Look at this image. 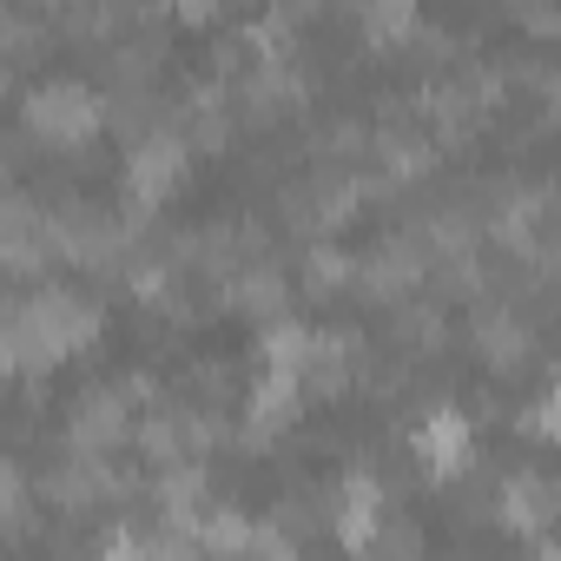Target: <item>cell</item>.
<instances>
[{
    "label": "cell",
    "mask_w": 561,
    "mask_h": 561,
    "mask_svg": "<svg viewBox=\"0 0 561 561\" xmlns=\"http://www.w3.org/2000/svg\"><path fill=\"white\" fill-rule=\"evenodd\" d=\"M34 54H41V34H34V21H27V14H14V21H8V60H14V73H21Z\"/></svg>",
    "instance_id": "9a60e30c"
},
{
    "label": "cell",
    "mask_w": 561,
    "mask_h": 561,
    "mask_svg": "<svg viewBox=\"0 0 561 561\" xmlns=\"http://www.w3.org/2000/svg\"><path fill=\"white\" fill-rule=\"evenodd\" d=\"M311 337H318V331H305V324H271L264 344H257V357H264V364H291V370H305Z\"/></svg>",
    "instance_id": "7c38bea8"
},
{
    "label": "cell",
    "mask_w": 561,
    "mask_h": 561,
    "mask_svg": "<svg viewBox=\"0 0 561 561\" xmlns=\"http://www.w3.org/2000/svg\"><path fill=\"white\" fill-rule=\"evenodd\" d=\"M548 515H561V482H541V476H515L502 489V522L515 535H535Z\"/></svg>",
    "instance_id": "ba28073f"
},
{
    "label": "cell",
    "mask_w": 561,
    "mask_h": 561,
    "mask_svg": "<svg viewBox=\"0 0 561 561\" xmlns=\"http://www.w3.org/2000/svg\"><path fill=\"white\" fill-rule=\"evenodd\" d=\"M21 119H27V139H47V146H60V152H80V146L106 126V100H100L87 80H47V87L27 93Z\"/></svg>",
    "instance_id": "6da1fadb"
},
{
    "label": "cell",
    "mask_w": 561,
    "mask_h": 561,
    "mask_svg": "<svg viewBox=\"0 0 561 561\" xmlns=\"http://www.w3.org/2000/svg\"><path fill=\"white\" fill-rule=\"evenodd\" d=\"M522 430H528V436H541V443H561V383H554L535 410H522Z\"/></svg>",
    "instance_id": "5bb4252c"
},
{
    "label": "cell",
    "mask_w": 561,
    "mask_h": 561,
    "mask_svg": "<svg viewBox=\"0 0 561 561\" xmlns=\"http://www.w3.org/2000/svg\"><path fill=\"white\" fill-rule=\"evenodd\" d=\"M0 489H8V535L27 541V535H34V508H27V476H21V462H8V482H0Z\"/></svg>",
    "instance_id": "4fadbf2b"
},
{
    "label": "cell",
    "mask_w": 561,
    "mask_h": 561,
    "mask_svg": "<svg viewBox=\"0 0 561 561\" xmlns=\"http://www.w3.org/2000/svg\"><path fill=\"white\" fill-rule=\"evenodd\" d=\"M185 139H172V133H146L139 146H133V159H126V192H133V211H152V205H165L172 192H179V179H185Z\"/></svg>",
    "instance_id": "7a4b0ae2"
},
{
    "label": "cell",
    "mask_w": 561,
    "mask_h": 561,
    "mask_svg": "<svg viewBox=\"0 0 561 561\" xmlns=\"http://www.w3.org/2000/svg\"><path fill=\"white\" fill-rule=\"evenodd\" d=\"M423 34V0H364V41L370 47H403Z\"/></svg>",
    "instance_id": "9c48e42d"
},
{
    "label": "cell",
    "mask_w": 561,
    "mask_h": 561,
    "mask_svg": "<svg viewBox=\"0 0 561 561\" xmlns=\"http://www.w3.org/2000/svg\"><path fill=\"white\" fill-rule=\"evenodd\" d=\"M305 277H311V285H344V277H351V257L344 251H311V264H305Z\"/></svg>",
    "instance_id": "2e32d148"
},
{
    "label": "cell",
    "mask_w": 561,
    "mask_h": 561,
    "mask_svg": "<svg viewBox=\"0 0 561 561\" xmlns=\"http://www.w3.org/2000/svg\"><path fill=\"white\" fill-rule=\"evenodd\" d=\"M508 8H515V14H522V8H535V0H508Z\"/></svg>",
    "instance_id": "ac0fdd59"
},
{
    "label": "cell",
    "mask_w": 561,
    "mask_h": 561,
    "mask_svg": "<svg viewBox=\"0 0 561 561\" xmlns=\"http://www.w3.org/2000/svg\"><path fill=\"white\" fill-rule=\"evenodd\" d=\"M416 462L436 476V482H449L462 462H469V449H476V430H469V416L456 410V403H436L423 423H416Z\"/></svg>",
    "instance_id": "3957f363"
},
{
    "label": "cell",
    "mask_w": 561,
    "mask_h": 561,
    "mask_svg": "<svg viewBox=\"0 0 561 561\" xmlns=\"http://www.w3.org/2000/svg\"><path fill=\"white\" fill-rule=\"evenodd\" d=\"M476 351H482L489 370H515V364L528 357V331H522L508 311H489V318L476 324Z\"/></svg>",
    "instance_id": "30bf717a"
},
{
    "label": "cell",
    "mask_w": 561,
    "mask_h": 561,
    "mask_svg": "<svg viewBox=\"0 0 561 561\" xmlns=\"http://www.w3.org/2000/svg\"><path fill=\"white\" fill-rule=\"evenodd\" d=\"M305 370H291V364H264V377L251 383V436H277V430H291L298 416H305Z\"/></svg>",
    "instance_id": "277c9868"
},
{
    "label": "cell",
    "mask_w": 561,
    "mask_h": 561,
    "mask_svg": "<svg viewBox=\"0 0 561 561\" xmlns=\"http://www.w3.org/2000/svg\"><path fill=\"white\" fill-rule=\"evenodd\" d=\"M377 522H383V489H377V476L351 469L344 476V508H337V541L344 548H377Z\"/></svg>",
    "instance_id": "52a82bcc"
},
{
    "label": "cell",
    "mask_w": 561,
    "mask_h": 561,
    "mask_svg": "<svg viewBox=\"0 0 561 561\" xmlns=\"http://www.w3.org/2000/svg\"><path fill=\"white\" fill-rule=\"evenodd\" d=\"M238 311H251V318H277V311H285V277H277V271H251V277H238Z\"/></svg>",
    "instance_id": "8fae6325"
},
{
    "label": "cell",
    "mask_w": 561,
    "mask_h": 561,
    "mask_svg": "<svg viewBox=\"0 0 561 561\" xmlns=\"http://www.w3.org/2000/svg\"><path fill=\"white\" fill-rule=\"evenodd\" d=\"M126 403H119V390H87L80 403H73V416H67V436H73V449H87V456H106V449H119L126 443Z\"/></svg>",
    "instance_id": "8992f818"
},
{
    "label": "cell",
    "mask_w": 561,
    "mask_h": 561,
    "mask_svg": "<svg viewBox=\"0 0 561 561\" xmlns=\"http://www.w3.org/2000/svg\"><path fill=\"white\" fill-rule=\"evenodd\" d=\"M21 311L47 331V344H54L60 357H73V351H87V344L100 337V311H93L87 298H73V291H41V298H27Z\"/></svg>",
    "instance_id": "5b68a950"
},
{
    "label": "cell",
    "mask_w": 561,
    "mask_h": 561,
    "mask_svg": "<svg viewBox=\"0 0 561 561\" xmlns=\"http://www.w3.org/2000/svg\"><path fill=\"white\" fill-rule=\"evenodd\" d=\"M165 8H172L179 21H192V27H205V21L218 14V0H165Z\"/></svg>",
    "instance_id": "e0dca14e"
}]
</instances>
